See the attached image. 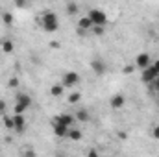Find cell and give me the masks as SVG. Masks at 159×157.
<instances>
[{
    "instance_id": "44dd1931",
    "label": "cell",
    "mask_w": 159,
    "mask_h": 157,
    "mask_svg": "<svg viewBox=\"0 0 159 157\" xmlns=\"http://www.w3.org/2000/svg\"><path fill=\"white\" fill-rule=\"evenodd\" d=\"M2 22L9 26V24L13 22V15H11V13H4V15H2Z\"/></svg>"
},
{
    "instance_id": "7a4b0ae2",
    "label": "cell",
    "mask_w": 159,
    "mask_h": 157,
    "mask_svg": "<svg viewBox=\"0 0 159 157\" xmlns=\"http://www.w3.org/2000/svg\"><path fill=\"white\" fill-rule=\"evenodd\" d=\"M32 105V96L28 92H17L15 96V115H22Z\"/></svg>"
},
{
    "instance_id": "5bb4252c",
    "label": "cell",
    "mask_w": 159,
    "mask_h": 157,
    "mask_svg": "<svg viewBox=\"0 0 159 157\" xmlns=\"http://www.w3.org/2000/svg\"><path fill=\"white\" fill-rule=\"evenodd\" d=\"M63 91H65V87H63L61 83H56V85H52V87H50V94H52V96H56V98H57V96H61V94H63Z\"/></svg>"
},
{
    "instance_id": "83f0119b",
    "label": "cell",
    "mask_w": 159,
    "mask_h": 157,
    "mask_svg": "<svg viewBox=\"0 0 159 157\" xmlns=\"http://www.w3.org/2000/svg\"><path fill=\"white\" fill-rule=\"evenodd\" d=\"M15 6H17V7H26L28 4H26V2H20V0H19V2H15Z\"/></svg>"
},
{
    "instance_id": "d4e9b609",
    "label": "cell",
    "mask_w": 159,
    "mask_h": 157,
    "mask_svg": "<svg viewBox=\"0 0 159 157\" xmlns=\"http://www.w3.org/2000/svg\"><path fill=\"white\" fill-rule=\"evenodd\" d=\"M152 137H154V139H159V124L152 129Z\"/></svg>"
},
{
    "instance_id": "7402d4cb",
    "label": "cell",
    "mask_w": 159,
    "mask_h": 157,
    "mask_svg": "<svg viewBox=\"0 0 159 157\" xmlns=\"http://www.w3.org/2000/svg\"><path fill=\"white\" fill-rule=\"evenodd\" d=\"M93 34H96V35H104L106 34V28H102V26H93V30H91Z\"/></svg>"
},
{
    "instance_id": "484cf974",
    "label": "cell",
    "mask_w": 159,
    "mask_h": 157,
    "mask_svg": "<svg viewBox=\"0 0 159 157\" xmlns=\"http://www.w3.org/2000/svg\"><path fill=\"white\" fill-rule=\"evenodd\" d=\"M87 157H98V152H96V150H89Z\"/></svg>"
},
{
    "instance_id": "2e32d148",
    "label": "cell",
    "mask_w": 159,
    "mask_h": 157,
    "mask_svg": "<svg viewBox=\"0 0 159 157\" xmlns=\"http://www.w3.org/2000/svg\"><path fill=\"white\" fill-rule=\"evenodd\" d=\"M13 41H9V39H4L2 41V52H6V54H11L13 52Z\"/></svg>"
},
{
    "instance_id": "ba28073f",
    "label": "cell",
    "mask_w": 159,
    "mask_h": 157,
    "mask_svg": "<svg viewBox=\"0 0 159 157\" xmlns=\"http://www.w3.org/2000/svg\"><path fill=\"white\" fill-rule=\"evenodd\" d=\"M74 120H76V118L72 117V115H69V113H61V115H57V117L54 118V124H61V126L70 128V126L74 124Z\"/></svg>"
},
{
    "instance_id": "d6986e66",
    "label": "cell",
    "mask_w": 159,
    "mask_h": 157,
    "mask_svg": "<svg viewBox=\"0 0 159 157\" xmlns=\"http://www.w3.org/2000/svg\"><path fill=\"white\" fill-rule=\"evenodd\" d=\"M2 122H4V126H6L7 129H15V126H13V117H9V115H4Z\"/></svg>"
},
{
    "instance_id": "f546056e",
    "label": "cell",
    "mask_w": 159,
    "mask_h": 157,
    "mask_svg": "<svg viewBox=\"0 0 159 157\" xmlns=\"http://www.w3.org/2000/svg\"><path fill=\"white\" fill-rule=\"evenodd\" d=\"M4 109H6V104H4V100H0V113H4Z\"/></svg>"
},
{
    "instance_id": "3957f363",
    "label": "cell",
    "mask_w": 159,
    "mask_h": 157,
    "mask_svg": "<svg viewBox=\"0 0 159 157\" xmlns=\"http://www.w3.org/2000/svg\"><path fill=\"white\" fill-rule=\"evenodd\" d=\"M87 17H89V20L93 22V26H106L107 24V15L102 11V9H89V13H87Z\"/></svg>"
},
{
    "instance_id": "4316f807",
    "label": "cell",
    "mask_w": 159,
    "mask_h": 157,
    "mask_svg": "<svg viewBox=\"0 0 159 157\" xmlns=\"http://www.w3.org/2000/svg\"><path fill=\"white\" fill-rule=\"evenodd\" d=\"M152 67H154V69L159 72V59H154V61H152Z\"/></svg>"
},
{
    "instance_id": "7c38bea8",
    "label": "cell",
    "mask_w": 159,
    "mask_h": 157,
    "mask_svg": "<svg viewBox=\"0 0 159 157\" xmlns=\"http://www.w3.org/2000/svg\"><path fill=\"white\" fill-rule=\"evenodd\" d=\"M87 30H93V22H91L89 17L85 15V17H81L78 20V34L80 32H87Z\"/></svg>"
},
{
    "instance_id": "4fadbf2b",
    "label": "cell",
    "mask_w": 159,
    "mask_h": 157,
    "mask_svg": "<svg viewBox=\"0 0 159 157\" xmlns=\"http://www.w3.org/2000/svg\"><path fill=\"white\" fill-rule=\"evenodd\" d=\"M74 118L80 120V122H89V120H91V113H89L87 109H78V113L74 115Z\"/></svg>"
},
{
    "instance_id": "e0dca14e",
    "label": "cell",
    "mask_w": 159,
    "mask_h": 157,
    "mask_svg": "<svg viewBox=\"0 0 159 157\" xmlns=\"http://www.w3.org/2000/svg\"><path fill=\"white\" fill-rule=\"evenodd\" d=\"M20 157H37V154H35V150H34L32 146H26V148L20 152Z\"/></svg>"
},
{
    "instance_id": "603a6c76",
    "label": "cell",
    "mask_w": 159,
    "mask_h": 157,
    "mask_svg": "<svg viewBox=\"0 0 159 157\" xmlns=\"http://www.w3.org/2000/svg\"><path fill=\"white\" fill-rule=\"evenodd\" d=\"M150 89H152V91H157V92H159V78H156L152 83H150Z\"/></svg>"
},
{
    "instance_id": "ffe728a7",
    "label": "cell",
    "mask_w": 159,
    "mask_h": 157,
    "mask_svg": "<svg viewBox=\"0 0 159 157\" xmlns=\"http://www.w3.org/2000/svg\"><path fill=\"white\" fill-rule=\"evenodd\" d=\"M80 100H81V92H80V91H74V92L69 96V104H78Z\"/></svg>"
},
{
    "instance_id": "8992f818",
    "label": "cell",
    "mask_w": 159,
    "mask_h": 157,
    "mask_svg": "<svg viewBox=\"0 0 159 157\" xmlns=\"http://www.w3.org/2000/svg\"><path fill=\"white\" fill-rule=\"evenodd\" d=\"M91 69L94 70V74H96V76H104V74L107 72V63H106L104 59L96 57V59H93V61H91Z\"/></svg>"
},
{
    "instance_id": "8fae6325",
    "label": "cell",
    "mask_w": 159,
    "mask_h": 157,
    "mask_svg": "<svg viewBox=\"0 0 159 157\" xmlns=\"http://www.w3.org/2000/svg\"><path fill=\"white\" fill-rule=\"evenodd\" d=\"M69 131H70V128L61 126V124H54V135H56V137L65 139V137H69Z\"/></svg>"
},
{
    "instance_id": "9a60e30c",
    "label": "cell",
    "mask_w": 159,
    "mask_h": 157,
    "mask_svg": "<svg viewBox=\"0 0 159 157\" xmlns=\"http://www.w3.org/2000/svg\"><path fill=\"white\" fill-rule=\"evenodd\" d=\"M65 9H67L69 15H76L78 9H80V6L76 4V2H67V4H65Z\"/></svg>"
},
{
    "instance_id": "277c9868",
    "label": "cell",
    "mask_w": 159,
    "mask_h": 157,
    "mask_svg": "<svg viewBox=\"0 0 159 157\" xmlns=\"http://www.w3.org/2000/svg\"><path fill=\"white\" fill-rule=\"evenodd\" d=\"M81 78H80L78 72H74V70H69V72H65L63 74V79H61V85L65 87V89H70V87H76Z\"/></svg>"
},
{
    "instance_id": "ac0fdd59",
    "label": "cell",
    "mask_w": 159,
    "mask_h": 157,
    "mask_svg": "<svg viewBox=\"0 0 159 157\" xmlns=\"http://www.w3.org/2000/svg\"><path fill=\"white\" fill-rule=\"evenodd\" d=\"M69 139H70V141H81V131L70 128V131H69Z\"/></svg>"
},
{
    "instance_id": "cb8c5ba5",
    "label": "cell",
    "mask_w": 159,
    "mask_h": 157,
    "mask_svg": "<svg viewBox=\"0 0 159 157\" xmlns=\"http://www.w3.org/2000/svg\"><path fill=\"white\" fill-rule=\"evenodd\" d=\"M9 87H13V89L19 87V78H11L9 79Z\"/></svg>"
},
{
    "instance_id": "f1b7e54d",
    "label": "cell",
    "mask_w": 159,
    "mask_h": 157,
    "mask_svg": "<svg viewBox=\"0 0 159 157\" xmlns=\"http://www.w3.org/2000/svg\"><path fill=\"white\" fill-rule=\"evenodd\" d=\"M131 70H133V67H124L122 72H124V74H131Z\"/></svg>"
},
{
    "instance_id": "6da1fadb",
    "label": "cell",
    "mask_w": 159,
    "mask_h": 157,
    "mask_svg": "<svg viewBox=\"0 0 159 157\" xmlns=\"http://www.w3.org/2000/svg\"><path fill=\"white\" fill-rule=\"evenodd\" d=\"M41 26L44 32H57L59 28V20H57V15L54 11H44L43 17H41Z\"/></svg>"
},
{
    "instance_id": "30bf717a",
    "label": "cell",
    "mask_w": 159,
    "mask_h": 157,
    "mask_svg": "<svg viewBox=\"0 0 159 157\" xmlns=\"http://www.w3.org/2000/svg\"><path fill=\"white\" fill-rule=\"evenodd\" d=\"M109 104H111L113 109H120V107H124V104H126V96H124V94H115V96H111Z\"/></svg>"
},
{
    "instance_id": "9c48e42d",
    "label": "cell",
    "mask_w": 159,
    "mask_h": 157,
    "mask_svg": "<svg viewBox=\"0 0 159 157\" xmlns=\"http://www.w3.org/2000/svg\"><path fill=\"white\" fill-rule=\"evenodd\" d=\"M13 126H15V129H13V131L22 133V131H24V128H26V118H24V115H13Z\"/></svg>"
},
{
    "instance_id": "5b68a950",
    "label": "cell",
    "mask_w": 159,
    "mask_h": 157,
    "mask_svg": "<svg viewBox=\"0 0 159 157\" xmlns=\"http://www.w3.org/2000/svg\"><path fill=\"white\" fill-rule=\"evenodd\" d=\"M150 65H152V57H150V54L141 52V54H137V56H135V67H137V69L144 70V69H148Z\"/></svg>"
},
{
    "instance_id": "4dcf8cb0",
    "label": "cell",
    "mask_w": 159,
    "mask_h": 157,
    "mask_svg": "<svg viewBox=\"0 0 159 157\" xmlns=\"http://www.w3.org/2000/svg\"><path fill=\"white\" fill-rule=\"evenodd\" d=\"M56 157H67V155H63V154H57V155H56Z\"/></svg>"
},
{
    "instance_id": "52a82bcc",
    "label": "cell",
    "mask_w": 159,
    "mask_h": 157,
    "mask_svg": "<svg viewBox=\"0 0 159 157\" xmlns=\"http://www.w3.org/2000/svg\"><path fill=\"white\" fill-rule=\"evenodd\" d=\"M156 78H159V72L152 67V65H150L148 69H144V70H143V74H141V79H143L144 83H148V85H150Z\"/></svg>"
}]
</instances>
